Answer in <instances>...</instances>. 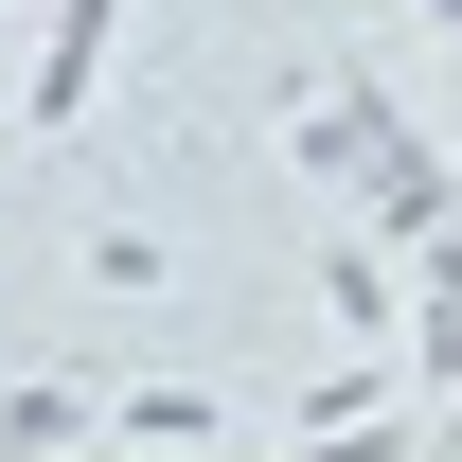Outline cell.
I'll return each mask as SVG.
<instances>
[{"instance_id":"cell-1","label":"cell","mask_w":462,"mask_h":462,"mask_svg":"<svg viewBox=\"0 0 462 462\" xmlns=\"http://www.w3.org/2000/svg\"><path fill=\"white\" fill-rule=\"evenodd\" d=\"M71 445H107V392L89 374H0V462H71Z\"/></svg>"},{"instance_id":"cell-2","label":"cell","mask_w":462,"mask_h":462,"mask_svg":"<svg viewBox=\"0 0 462 462\" xmlns=\"http://www.w3.org/2000/svg\"><path fill=\"white\" fill-rule=\"evenodd\" d=\"M409 392H462V231L409 249Z\"/></svg>"},{"instance_id":"cell-3","label":"cell","mask_w":462,"mask_h":462,"mask_svg":"<svg viewBox=\"0 0 462 462\" xmlns=\"http://www.w3.org/2000/svg\"><path fill=\"white\" fill-rule=\"evenodd\" d=\"M214 427H231V392H196V374H161V392H107V445H125V462H196Z\"/></svg>"},{"instance_id":"cell-4","label":"cell","mask_w":462,"mask_h":462,"mask_svg":"<svg viewBox=\"0 0 462 462\" xmlns=\"http://www.w3.org/2000/svg\"><path fill=\"white\" fill-rule=\"evenodd\" d=\"M374 409H409V374H392L374 338H356L338 374H302V445H338V427H374Z\"/></svg>"},{"instance_id":"cell-5","label":"cell","mask_w":462,"mask_h":462,"mask_svg":"<svg viewBox=\"0 0 462 462\" xmlns=\"http://www.w3.org/2000/svg\"><path fill=\"white\" fill-rule=\"evenodd\" d=\"M89 89H107V0H71V18H54V54H36V125H71Z\"/></svg>"},{"instance_id":"cell-6","label":"cell","mask_w":462,"mask_h":462,"mask_svg":"<svg viewBox=\"0 0 462 462\" xmlns=\"http://www.w3.org/2000/svg\"><path fill=\"white\" fill-rule=\"evenodd\" d=\"M89 285H107V302H161L178 249H161V231H89Z\"/></svg>"}]
</instances>
